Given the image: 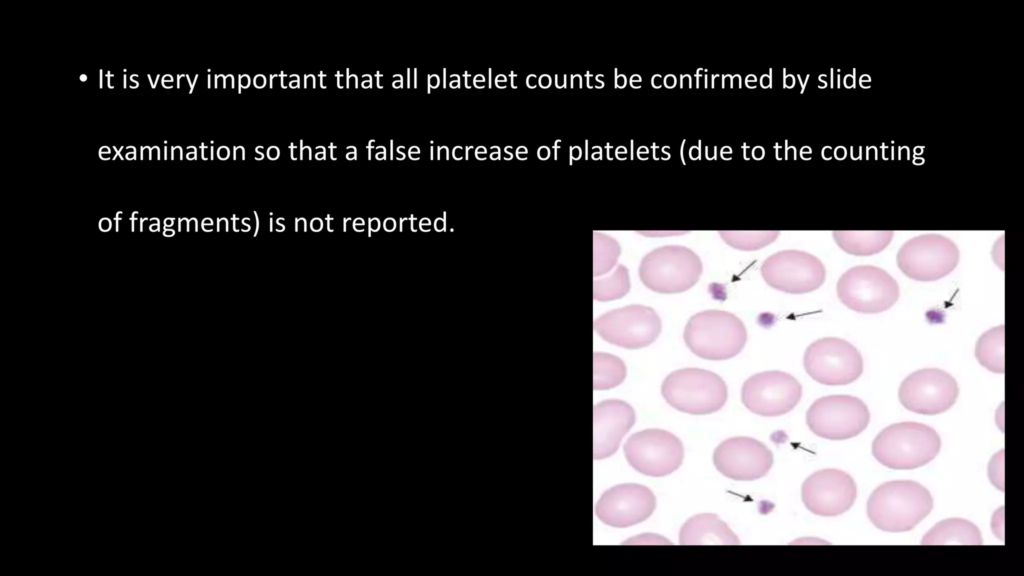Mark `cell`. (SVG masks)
Returning <instances> with one entry per match:
<instances>
[{
    "label": "cell",
    "mask_w": 1024,
    "mask_h": 576,
    "mask_svg": "<svg viewBox=\"0 0 1024 576\" xmlns=\"http://www.w3.org/2000/svg\"><path fill=\"white\" fill-rule=\"evenodd\" d=\"M959 394V387L949 373L938 368H924L907 376L898 390L901 404L909 411L936 415L950 409Z\"/></svg>",
    "instance_id": "7c38bea8"
},
{
    "label": "cell",
    "mask_w": 1024,
    "mask_h": 576,
    "mask_svg": "<svg viewBox=\"0 0 1024 576\" xmlns=\"http://www.w3.org/2000/svg\"><path fill=\"white\" fill-rule=\"evenodd\" d=\"M626 366L617 356L595 352L593 354V387L607 390L618 386L626 377Z\"/></svg>",
    "instance_id": "603a6c76"
},
{
    "label": "cell",
    "mask_w": 1024,
    "mask_h": 576,
    "mask_svg": "<svg viewBox=\"0 0 1024 576\" xmlns=\"http://www.w3.org/2000/svg\"><path fill=\"white\" fill-rule=\"evenodd\" d=\"M594 330L610 344L637 349L657 339L661 320L651 307L633 304L602 314L595 319Z\"/></svg>",
    "instance_id": "30bf717a"
},
{
    "label": "cell",
    "mask_w": 1024,
    "mask_h": 576,
    "mask_svg": "<svg viewBox=\"0 0 1024 576\" xmlns=\"http://www.w3.org/2000/svg\"><path fill=\"white\" fill-rule=\"evenodd\" d=\"M801 497L806 508L820 516H837L848 511L857 497L853 478L838 469H822L802 484Z\"/></svg>",
    "instance_id": "9a60e30c"
},
{
    "label": "cell",
    "mask_w": 1024,
    "mask_h": 576,
    "mask_svg": "<svg viewBox=\"0 0 1024 576\" xmlns=\"http://www.w3.org/2000/svg\"><path fill=\"white\" fill-rule=\"evenodd\" d=\"M870 412L859 398L831 395L817 399L807 410L806 423L817 436L845 440L860 434L869 424Z\"/></svg>",
    "instance_id": "ba28073f"
},
{
    "label": "cell",
    "mask_w": 1024,
    "mask_h": 576,
    "mask_svg": "<svg viewBox=\"0 0 1024 576\" xmlns=\"http://www.w3.org/2000/svg\"><path fill=\"white\" fill-rule=\"evenodd\" d=\"M655 506V496L648 487L626 483L606 490L596 503L595 513L609 526L626 528L649 518Z\"/></svg>",
    "instance_id": "e0dca14e"
},
{
    "label": "cell",
    "mask_w": 1024,
    "mask_h": 576,
    "mask_svg": "<svg viewBox=\"0 0 1024 576\" xmlns=\"http://www.w3.org/2000/svg\"><path fill=\"white\" fill-rule=\"evenodd\" d=\"M635 419L634 409L622 400L609 399L596 404L593 409L594 459L613 455Z\"/></svg>",
    "instance_id": "ac0fdd59"
},
{
    "label": "cell",
    "mask_w": 1024,
    "mask_h": 576,
    "mask_svg": "<svg viewBox=\"0 0 1024 576\" xmlns=\"http://www.w3.org/2000/svg\"><path fill=\"white\" fill-rule=\"evenodd\" d=\"M837 295L848 308L865 314L883 312L899 297L896 280L885 270L871 265L855 266L838 280Z\"/></svg>",
    "instance_id": "8992f818"
},
{
    "label": "cell",
    "mask_w": 1024,
    "mask_h": 576,
    "mask_svg": "<svg viewBox=\"0 0 1024 576\" xmlns=\"http://www.w3.org/2000/svg\"><path fill=\"white\" fill-rule=\"evenodd\" d=\"M713 462L716 469L727 478L752 481L767 474L773 464V454L766 445L754 438L732 437L715 448Z\"/></svg>",
    "instance_id": "2e32d148"
},
{
    "label": "cell",
    "mask_w": 1024,
    "mask_h": 576,
    "mask_svg": "<svg viewBox=\"0 0 1024 576\" xmlns=\"http://www.w3.org/2000/svg\"><path fill=\"white\" fill-rule=\"evenodd\" d=\"M760 271L769 286L792 294L818 289L826 274L817 257L799 250H784L769 256Z\"/></svg>",
    "instance_id": "4fadbf2b"
},
{
    "label": "cell",
    "mask_w": 1024,
    "mask_h": 576,
    "mask_svg": "<svg viewBox=\"0 0 1024 576\" xmlns=\"http://www.w3.org/2000/svg\"><path fill=\"white\" fill-rule=\"evenodd\" d=\"M922 544H969L981 545L982 537L978 527L962 518L942 520L934 525L923 537Z\"/></svg>",
    "instance_id": "ffe728a7"
},
{
    "label": "cell",
    "mask_w": 1024,
    "mask_h": 576,
    "mask_svg": "<svg viewBox=\"0 0 1024 576\" xmlns=\"http://www.w3.org/2000/svg\"><path fill=\"white\" fill-rule=\"evenodd\" d=\"M683 337L695 355L707 360H726L741 352L747 332L743 322L734 314L706 310L688 320Z\"/></svg>",
    "instance_id": "3957f363"
},
{
    "label": "cell",
    "mask_w": 1024,
    "mask_h": 576,
    "mask_svg": "<svg viewBox=\"0 0 1024 576\" xmlns=\"http://www.w3.org/2000/svg\"><path fill=\"white\" fill-rule=\"evenodd\" d=\"M722 239L730 246L740 250H756L773 242L778 236L777 231L738 232L721 231Z\"/></svg>",
    "instance_id": "484cf974"
},
{
    "label": "cell",
    "mask_w": 1024,
    "mask_h": 576,
    "mask_svg": "<svg viewBox=\"0 0 1024 576\" xmlns=\"http://www.w3.org/2000/svg\"><path fill=\"white\" fill-rule=\"evenodd\" d=\"M933 498L920 483L893 480L878 486L867 501L871 523L886 532L912 530L932 510Z\"/></svg>",
    "instance_id": "6da1fadb"
},
{
    "label": "cell",
    "mask_w": 1024,
    "mask_h": 576,
    "mask_svg": "<svg viewBox=\"0 0 1024 576\" xmlns=\"http://www.w3.org/2000/svg\"><path fill=\"white\" fill-rule=\"evenodd\" d=\"M628 463L641 474L661 477L679 468L684 457L682 442L671 432L645 429L632 434L624 444Z\"/></svg>",
    "instance_id": "8fae6325"
},
{
    "label": "cell",
    "mask_w": 1024,
    "mask_h": 576,
    "mask_svg": "<svg viewBox=\"0 0 1024 576\" xmlns=\"http://www.w3.org/2000/svg\"><path fill=\"white\" fill-rule=\"evenodd\" d=\"M594 299L609 301L623 297L630 288L629 274L626 267L618 265L607 277L594 280Z\"/></svg>",
    "instance_id": "cb8c5ba5"
},
{
    "label": "cell",
    "mask_w": 1024,
    "mask_h": 576,
    "mask_svg": "<svg viewBox=\"0 0 1024 576\" xmlns=\"http://www.w3.org/2000/svg\"><path fill=\"white\" fill-rule=\"evenodd\" d=\"M808 375L824 385H847L863 372V359L851 343L837 337L818 339L805 351Z\"/></svg>",
    "instance_id": "9c48e42d"
},
{
    "label": "cell",
    "mask_w": 1024,
    "mask_h": 576,
    "mask_svg": "<svg viewBox=\"0 0 1024 576\" xmlns=\"http://www.w3.org/2000/svg\"><path fill=\"white\" fill-rule=\"evenodd\" d=\"M959 250L940 234H923L904 243L897 254L899 269L917 281H935L950 274L959 262Z\"/></svg>",
    "instance_id": "52a82bcc"
},
{
    "label": "cell",
    "mask_w": 1024,
    "mask_h": 576,
    "mask_svg": "<svg viewBox=\"0 0 1024 576\" xmlns=\"http://www.w3.org/2000/svg\"><path fill=\"white\" fill-rule=\"evenodd\" d=\"M702 272L700 258L679 245L656 248L646 254L639 266L642 283L655 292L679 293L694 286Z\"/></svg>",
    "instance_id": "5b68a950"
},
{
    "label": "cell",
    "mask_w": 1024,
    "mask_h": 576,
    "mask_svg": "<svg viewBox=\"0 0 1024 576\" xmlns=\"http://www.w3.org/2000/svg\"><path fill=\"white\" fill-rule=\"evenodd\" d=\"M620 254L619 244L611 237L594 233V276L611 270Z\"/></svg>",
    "instance_id": "d4e9b609"
},
{
    "label": "cell",
    "mask_w": 1024,
    "mask_h": 576,
    "mask_svg": "<svg viewBox=\"0 0 1024 576\" xmlns=\"http://www.w3.org/2000/svg\"><path fill=\"white\" fill-rule=\"evenodd\" d=\"M941 439L931 427L918 422H901L884 428L873 440L872 454L892 469H914L932 461Z\"/></svg>",
    "instance_id": "7a4b0ae2"
},
{
    "label": "cell",
    "mask_w": 1024,
    "mask_h": 576,
    "mask_svg": "<svg viewBox=\"0 0 1024 576\" xmlns=\"http://www.w3.org/2000/svg\"><path fill=\"white\" fill-rule=\"evenodd\" d=\"M661 393L676 410L692 415L718 411L727 400V387L716 373L700 368L671 372L663 381Z\"/></svg>",
    "instance_id": "277c9868"
},
{
    "label": "cell",
    "mask_w": 1024,
    "mask_h": 576,
    "mask_svg": "<svg viewBox=\"0 0 1024 576\" xmlns=\"http://www.w3.org/2000/svg\"><path fill=\"white\" fill-rule=\"evenodd\" d=\"M975 356L989 371L1004 373V325L992 328L980 336Z\"/></svg>",
    "instance_id": "7402d4cb"
},
{
    "label": "cell",
    "mask_w": 1024,
    "mask_h": 576,
    "mask_svg": "<svg viewBox=\"0 0 1024 576\" xmlns=\"http://www.w3.org/2000/svg\"><path fill=\"white\" fill-rule=\"evenodd\" d=\"M802 396L801 384L782 371H764L749 377L741 389V399L751 412L765 417L791 411Z\"/></svg>",
    "instance_id": "5bb4252c"
},
{
    "label": "cell",
    "mask_w": 1024,
    "mask_h": 576,
    "mask_svg": "<svg viewBox=\"0 0 1024 576\" xmlns=\"http://www.w3.org/2000/svg\"><path fill=\"white\" fill-rule=\"evenodd\" d=\"M838 246L855 256H869L884 250L893 237L892 231H835Z\"/></svg>",
    "instance_id": "44dd1931"
},
{
    "label": "cell",
    "mask_w": 1024,
    "mask_h": 576,
    "mask_svg": "<svg viewBox=\"0 0 1024 576\" xmlns=\"http://www.w3.org/2000/svg\"><path fill=\"white\" fill-rule=\"evenodd\" d=\"M679 542L682 545L740 544L736 534L713 513L697 514L689 518L680 529Z\"/></svg>",
    "instance_id": "d6986e66"
}]
</instances>
